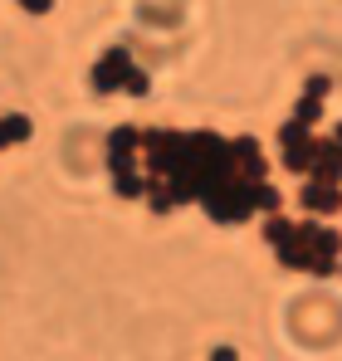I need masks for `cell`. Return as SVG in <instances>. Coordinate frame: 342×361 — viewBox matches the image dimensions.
<instances>
[{
    "mask_svg": "<svg viewBox=\"0 0 342 361\" xmlns=\"http://www.w3.org/2000/svg\"><path fill=\"white\" fill-rule=\"evenodd\" d=\"M25 5H29V10H44V5H49V0H25Z\"/></svg>",
    "mask_w": 342,
    "mask_h": 361,
    "instance_id": "cell-1",
    "label": "cell"
}]
</instances>
